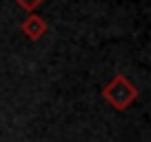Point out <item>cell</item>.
I'll return each instance as SVG.
<instances>
[{
	"label": "cell",
	"mask_w": 151,
	"mask_h": 142,
	"mask_svg": "<svg viewBox=\"0 0 151 142\" xmlns=\"http://www.w3.org/2000/svg\"><path fill=\"white\" fill-rule=\"evenodd\" d=\"M102 98L111 104L113 109L118 111H124L129 104H133V100L138 98V89L127 76L118 73V76L113 78L107 87L102 89Z\"/></svg>",
	"instance_id": "cell-1"
},
{
	"label": "cell",
	"mask_w": 151,
	"mask_h": 142,
	"mask_svg": "<svg viewBox=\"0 0 151 142\" xmlns=\"http://www.w3.org/2000/svg\"><path fill=\"white\" fill-rule=\"evenodd\" d=\"M20 29H22V33L29 40H40L45 33H47V22H45V18H40V16L33 14L20 24Z\"/></svg>",
	"instance_id": "cell-2"
},
{
	"label": "cell",
	"mask_w": 151,
	"mask_h": 142,
	"mask_svg": "<svg viewBox=\"0 0 151 142\" xmlns=\"http://www.w3.org/2000/svg\"><path fill=\"white\" fill-rule=\"evenodd\" d=\"M16 2L27 11H33V9H38V7L42 5V0H16Z\"/></svg>",
	"instance_id": "cell-3"
}]
</instances>
